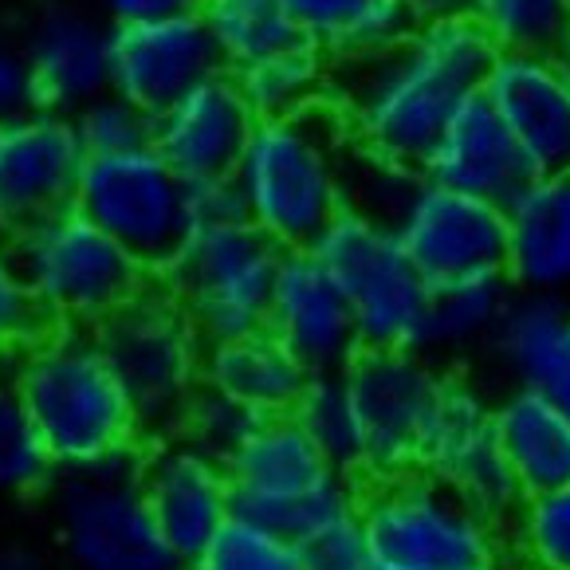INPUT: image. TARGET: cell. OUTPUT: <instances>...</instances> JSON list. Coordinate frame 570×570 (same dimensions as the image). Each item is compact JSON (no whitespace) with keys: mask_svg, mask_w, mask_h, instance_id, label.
Segmentation results:
<instances>
[{"mask_svg":"<svg viewBox=\"0 0 570 570\" xmlns=\"http://www.w3.org/2000/svg\"><path fill=\"white\" fill-rule=\"evenodd\" d=\"M508 295H512V284L503 279V272L436 284L433 303H429L425 351H469V346H488Z\"/></svg>","mask_w":570,"mask_h":570,"instance_id":"83f0119b","label":"cell"},{"mask_svg":"<svg viewBox=\"0 0 570 570\" xmlns=\"http://www.w3.org/2000/svg\"><path fill=\"white\" fill-rule=\"evenodd\" d=\"M374 562L402 570H469L500 554V528L476 515L433 472L374 476L354 500Z\"/></svg>","mask_w":570,"mask_h":570,"instance_id":"9c48e42d","label":"cell"},{"mask_svg":"<svg viewBox=\"0 0 570 570\" xmlns=\"http://www.w3.org/2000/svg\"><path fill=\"white\" fill-rule=\"evenodd\" d=\"M303 40H315L320 48H331L346 24L366 9L370 0H284Z\"/></svg>","mask_w":570,"mask_h":570,"instance_id":"ab89813d","label":"cell"},{"mask_svg":"<svg viewBox=\"0 0 570 570\" xmlns=\"http://www.w3.org/2000/svg\"><path fill=\"white\" fill-rule=\"evenodd\" d=\"M559 68H562V76H567V83H570V40L559 48Z\"/></svg>","mask_w":570,"mask_h":570,"instance_id":"c3c4849f","label":"cell"},{"mask_svg":"<svg viewBox=\"0 0 570 570\" xmlns=\"http://www.w3.org/2000/svg\"><path fill=\"white\" fill-rule=\"evenodd\" d=\"M71 126H76V138L87 158H99V154H122L150 146L154 115H146L142 107H135L130 99H122V95H115L107 87V91L95 95L91 102H83L71 115Z\"/></svg>","mask_w":570,"mask_h":570,"instance_id":"e575fe53","label":"cell"},{"mask_svg":"<svg viewBox=\"0 0 570 570\" xmlns=\"http://www.w3.org/2000/svg\"><path fill=\"white\" fill-rule=\"evenodd\" d=\"M303 362L279 343L272 331H248V335L205 343L202 386L240 402L256 417H284L292 413L295 397L307 386Z\"/></svg>","mask_w":570,"mask_h":570,"instance_id":"cb8c5ba5","label":"cell"},{"mask_svg":"<svg viewBox=\"0 0 570 570\" xmlns=\"http://www.w3.org/2000/svg\"><path fill=\"white\" fill-rule=\"evenodd\" d=\"M441 370L425 351H377L362 346L343 366L362 433V476H397L421 469L429 410H433Z\"/></svg>","mask_w":570,"mask_h":570,"instance_id":"7c38bea8","label":"cell"},{"mask_svg":"<svg viewBox=\"0 0 570 570\" xmlns=\"http://www.w3.org/2000/svg\"><path fill=\"white\" fill-rule=\"evenodd\" d=\"M205 32L220 56V68L240 71L287 43L303 40L284 0H202Z\"/></svg>","mask_w":570,"mask_h":570,"instance_id":"4316f807","label":"cell"},{"mask_svg":"<svg viewBox=\"0 0 570 570\" xmlns=\"http://www.w3.org/2000/svg\"><path fill=\"white\" fill-rule=\"evenodd\" d=\"M118 386L135 405L146 441L169 436L202 390L205 338L161 284H146L130 303L91 331Z\"/></svg>","mask_w":570,"mask_h":570,"instance_id":"52a82bcc","label":"cell"},{"mask_svg":"<svg viewBox=\"0 0 570 570\" xmlns=\"http://www.w3.org/2000/svg\"><path fill=\"white\" fill-rule=\"evenodd\" d=\"M0 570H51L32 547L0 543Z\"/></svg>","mask_w":570,"mask_h":570,"instance_id":"bcb514c9","label":"cell"},{"mask_svg":"<svg viewBox=\"0 0 570 570\" xmlns=\"http://www.w3.org/2000/svg\"><path fill=\"white\" fill-rule=\"evenodd\" d=\"M51 476L56 469L28 425L12 377L0 374V500H24V495L48 492Z\"/></svg>","mask_w":570,"mask_h":570,"instance_id":"1f68e13d","label":"cell"},{"mask_svg":"<svg viewBox=\"0 0 570 570\" xmlns=\"http://www.w3.org/2000/svg\"><path fill=\"white\" fill-rule=\"evenodd\" d=\"M12 256L48 327L95 331L150 284V272L76 209H59L17 233Z\"/></svg>","mask_w":570,"mask_h":570,"instance_id":"5b68a950","label":"cell"},{"mask_svg":"<svg viewBox=\"0 0 570 570\" xmlns=\"http://www.w3.org/2000/svg\"><path fill=\"white\" fill-rule=\"evenodd\" d=\"M28 107H32V87H28L24 51L9 48V43L0 40V118H9Z\"/></svg>","mask_w":570,"mask_h":570,"instance_id":"7bdbcfd3","label":"cell"},{"mask_svg":"<svg viewBox=\"0 0 570 570\" xmlns=\"http://www.w3.org/2000/svg\"><path fill=\"white\" fill-rule=\"evenodd\" d=\"M370 570H402V567H382V562H374V567H370Z\"/></svg>","mask_w":570,"mask_h":570,"instance_id":"681fc988","label":"cell"},{"mask_svg":"<svg viewBox=\"0 0 570 570\" xmlns=\"http://www.w3.org/2000/svg\"><path fill=\"white\" fill-rule=\"evenodd\" d=\"M472 0H405V9L417 20H441V17H464Z\"/></svg>","mask_w":570,"mask_h":570,"instance_id":"f6af8a7d","label":"cell"},{"mask_svg":"<svg viewBox=\"0 0 570 570\" xmlns=\"http://www.w3.org/2000/svg\"><path fill=\"white\" fill-rule=\"evenodd\" d=\"M287 417L307 433L311 445L320 449L338 472L354 480L362 476V433L343 374H311Z\"/></svg>","mask_w":570,"mask_h":570,"instance_id":"f1b7e54d","label":"cell"},{"mask_svg":"<svg viewBox=\"0 0 570 570\" xmlns=\"http://www.w3.org/2000/svg\"><path fill=\"white\" fill-rule=\"evenodd\" d=\"M233 76L256 118H292L303 110L327 107L331 51L315 40H295Z\"/></svg>","mask_w":570,"mask_h":570,"instance_id":"484cf974","label":"cell"},{"mask_svg":"<svg viewBox=\"0 0 570 570\" xmlns=\"http://www.w3.org/2000/svg\"><path fill=\"white\" fill-rule=\"evenodd\" d=\"M138 456L142 449L51 476L48 515L63 570H181L146 503Z\"/></svg>","mask_w":570,"mask_h":570,"instance_id":"277c9868","label":"cell"},{"mask_svg":"<svg viewBox=\"0 0 570 570\" xmlns=\"http://www.w3.org/2000/svg\"><path fill=\"white\" fill-rule=\"evenodd\" d=\"M181 570H303V562L292 539L233 515Z\"/></svg>","mask_w":570,"mask_h":570,"instance_id":"836d02e7","label":"cell"},{"mask_svg":"<svg viewBox=\"0 0 570 570\" xmlns=\"http://www.w3.org/2000/svg\"><path fill=\"white\" fill-rule=\"evenodd\" d=\"M492 433L523 495L570 484V413L547 394L515 386L492 405Z\"/></svg>","mask_w":570,"mask_h":570,"instance_id":"d4e9b609","label":"cell"},{"mask_svg":"<svg viewBox=\"0 0 570 570\" xmlns=\"http://www.w3.org/2000/svg\"><path fill=\"white\" fill-rule=\"evenodd\" d=\"M185 213H189V233L194 228H213L225 220H240V197H236L233 177H213V181L185 185Z\"/></svg>","mask_w":570,"mask_h":570,"instance_id":"60d3db41","label":"cell"},{"mask_svg":"<svg viewBox=\"0 0 570 570\" xmlns=\"http://www.w3.org/2000/svg\"><path fill=\"white\" fill-rule=\"evenodd\" d=\"M469 17L495 51L559 56L570 40V0H472Z\"/></svg>","mask_w":570,"mask_h":570,"instance_id":"f546056e","label":"cell"},{"mask_svg":"<svg viewBox=\"0 0 570 570\" xmlns=\"http://www.w3.org/2000/svg\"><path fill=\"white\" fill-rule=\"evenodd\" d=\"M421 174L425 181L445 185L456 194L503 205L531 177V166L500 115L476 91L441 126V135L421 161Z\"/></svg>","mask_w":570,"mask_h":570,"instance_id":"44dd1931","label":"cell"},{"mask_svg":"<svg viewBox=\"0 0 570 570\" xmlns=\"http://www.w3.org/2000/svg\"><path fill=\"white\" fill-rule=\"evenodd\" d=\"M421 20L405 9V0H370L366 9L338 32V40L331 43V56H343L346 63H362V59H377L386 51L402 48L413 36Z\"/></svg>","mask_w":570,"mask_h":570,"instance_id":"8d00e7d4","label":"cell"},{"mask_svg":"<svg viewBox=\"0 0 570 570\" xmlns=\"http://www.w3.org/2000/svg\"><path fill=\"white\" fill-rule=\"evenodd\" d=\"M279 261L284 248L240 217L194 228L158 276L197 335L205 343H220L264 327Z\"/></svg>","mask_w":570,"mask_h":570,"instance_id":"30bf717a","label":"cell"},{"mask_svg":"<svg viewBox=\"0 0 570 570\" xmlns=\"http://www.w3.org/2000/svg\"><path fill=\"white\" fill-rule=\"evenodd\" d=\"M71 209L122 244L146 272H161L189 236L185 181L154 146L83 158Z\"/></svg>","mask_w":570,"mask_h":570,"instance_id":"8fae6325","label":"cell"},{"mask_svg":"<svg viewBox=\"0 0 570 570\" xmlns=\"http://www.w3.org/2000/svg\"><path fill=\"white\" fill-rule=\"evenodd\" d=\"M83 158L71 115L28 107L0 118V233L17 236L71 209Z\"/></svg>","mask_w":570,"mask_h":570,"instance_id":"5bb4252c","label":"cell"},{"mask_svg":"<svg viewBox=\"0 0 570 570\" xmlns=\"http://www.w3.org/2000/svg\"><path fill=\"white\" fill-rule=\"evenodd\" d=\"M508 531L520 570H570V484L523 495Z\"/></svg>","mask_w":570,"mask_h":570,"instance_id":"4dcf8cb0","label":"cell"},{"mask_svg":"<svg viewBox=\"0 0 570 570\" xmlns=\"http://www.w3.org/2000/svg\"><path fill=\"white\" fill-rule=\"evenodd\" d=\"M421 185H425L421 166L354 150L351 169H346V209L394 228L402 213L413 205Z\"/></svg>","mask_w":570,"mask_h":570,"instance_id":"d6a6232c","label":"cell"},{"mask_svg":"<svg viewBox=\"0 0 570 570\" xmlns=\"http://www.w3.org/2000/svg\"><path fill=\"white\" fill-rule=\"evenodd\" d=\"M12 390L51 469H91L146 445L135 405L91 331L48 327L9 362Z\"/></svg>","mask_w":570,"mask_h":570,"instance_id":"7a4b0ae2","label":"cell"},{"mask_svg":"<svg viewBox=\"0 0 570 570\" xmlns=\"http://www.w3.org/2000/svg\"><path fill=\"white\" fill-rule=\"evenodd\" d=\"M233 515L261 523L299 543L331 515L351 512L358 500L354 476L338 472L292 417H261L225 456Z\"/></svg>","mask_w":570,"mask_h":570,"instance_id":"ba28073f","label":"cell"},{"mask_svg":"<svg viewBox=\"0 0 570 570\" xmlns=\"http://www.w3.org/2000/svg\"><path fill=\"white\" fill-rule=\"evenodd\" d=\"M295 547H299L303 570H370L374 567L366 528H362L354 508L351 512L331 515L320 528H311Z\"/></svg>","mask_w":570,"mask_h":570,"instance_id":"74e56055","label":"cell"},{"mask_svg":"<svg viewBox=\"0 0 570 570\" xmlns=\"http://www.w3.org/2000/svg\"><path fill=\"white\" fill-rule=\"evenodd\" d=\"M48 331L40 303L32 299L12 248L0 244V366H9L32 338Z\"/></svg>","mask_w":570,"mask_h":570,"instance_id":"f35d334b","label":"cell"},{"mask_svg":"<svg viewBox=\"0 0 570 570\" xmlns=\"http://www.w3.org/2000/svg\"><path fill=\"white\" fill-rule=\"evenodd\" d=\"M351 158L354 142L331 102L292 118H256L233 166L244 220L284 252L311 248L346 209Z\"/></svg>","mask_w":570,"mask_h":570,"instance_id":"3957f363","label":"cell"},{"mask_svg":"<svg viewBox=\"0 0 570 570\" xmlns=\"http://www.w3.org/2000/svg\"><path fill=\"white\" fill-rule=\"evenodd\" d=\"M115 17V24H130V20H154V17H174V12H197L202 0H102Z\"/></svg>","mask_w":570,"mask_h":570,"instance_id":"ee69618b","label":"cell"},{"mask_svg":"<svg viewBox=\"0 0 570 570\" xmlns=\"http://www.w3.org/2000/svg\"><path fill=\"white\" fill-rule=\"evenodd\" d=\"M311 252L343 292L362 346L425 351L433 287L413 268L394 228L343 209Z\"/></svg>","mask_w":570,"mask_h":570,"instance_id":"8992f818","label":"cell"},{"mask_svg":"<svg viewBox=\"0 0 570 570\" xmlns=\"http://www.w3.org/2000/svg\"><path fill=\"white\" fill-rule=\"evenodd\" d=\"M421 469L433 472L449 492H456L472 512L503 528L523 500L508 456L500 453L492 433V402L469 377H441L429 410Z\"/></svg>","mask_w":570,"mask_h":570,"instance_id":"4fadbf2b","label":"cell"},{"mask_svg":"<svg viewBox=\"0 0 570 570\" xmlns=\"http://www.w3.org/2000/svg\"><path fill=\"white\" fill-rule=\"evenodd\" d=\"M138 476L161 539L181 562L194 559L233 520V488L225 464L181 436L169 433L154 445H142Z\"/></svg>","mask_w":570,"mask_h":570,"instance_id":"e0dca14e","label":"cell"},{"mask_svg":"<svg viewBox=\"0 0 570 570\" xmlns=\"http://www.w3.org/2000/svg\"><path fill=\"white\" fill-rule=\"evenodd\" d=\"M394 233L429 287L503 272V209L495 202L425 181Z\"/></svg>","mask_w":570,"mask_h":570,"instance_id":"9a60e30c","label":"cell"},{"mask_svg":"<svg viewBox=\"0 0 570 570\" xmlns=\"http://www.w3.org/2000/svg\"><path fill=\"white\" fill-rule=\"evenodd\" d=\"M95 20L79 12H56L36 28L24 51L32 107L76 115L83 102L110 87V48Z\"/></svg>","mask_w":570,"mask_h":570,"instance_id":"603a6c76","label":"cell"},{"mask_svg":"<svg viewBox=\"0 0 570 570\" xmlns=\"http://www.w3.org/2000/svg\"><path fill=\"white\" fill-rule=\"evenodd\" d=\"M531 174H570V83L559 56L500 51L480 87Z\"/></svg>","mask_w":570,"mask_h":570,"instance_id":"ac0fdd59","label":"cell"},{"mask_svg":"<svg viewBox=\"0 0 570 570\" xmlns=\"http://www.w3.org/2000/svg\"><path fill=\"white\" fill-rule=\"evenodd\" d=\"M495 56L484 28L464 12L421 20L402 48L351 63L335 110L354 150L421 166L449 115L484 87Z\"/></svg>","mask_w":570,"mask_h":570,"instance_id":"6da1fadb","label":"cell"},{"mask_svg":"<svg viewBox=\"0 0 570 570\" xmlns=\"http://www.w3.org/2000/svg\"><path fill=\"white\" fill-rule=\"evenodd\" d=\"M256 421L261 417H256L252 410H244L240 402L202 386L194 397H189L181 417H177L174 436H181V441H189L194 449H202V453L217 456V461L225 464V456L252 433Z\"/></svg>","mask_w":570,"mask_h":570,"instance_id":"d590c367","label":"cell"},{"mask_svg":"<svg viewBox=\"0 0 570 570\" xmlns=\"http://www.w3.org/2000/svg\"><path fill=\"white\" fill-rule=\"evenodd\" d=\"M523 386L539 390V394L551 397L562 413H570V311H567V320H562L559 335L551 338V346H547L543 358L535 362V370H531V377Z\"/></svg>","mask_w":570,"mask_h":570,"instance_id":"b9f144b4","label":"cell"},{"mask_svg":"<svg viewBox=\"0 0 570 570\" xmlns=\"http://www.w3.org/2000/svg\"><path fill=\"white\" fill-rule=\"evenodd\" d=\"M469 570H520L512 559H503V554H492V559H484V562H476V567H469Z\"/></svg>","mask_w":570,"mask_h":570,"instance_id":"7dc6e473","label":"cell"},{"mask_svg":"<svg viewBox=\"0 0 570 570\" xmlns=\"http://www.w3.org/2000/svg\"><path fill=\"white\" fill-rule=\"evenodd\" d=\"M107 48L110 91L142 107L146 115H158L177 95L225 71L197 12L115 24L107 36Z\"/></svg>","mask_w":570,"mask_h":570,"instance_id":"2e32d148","label":"cell"},{"mask_svg":"<svg viewBox=\"0 0 570 570\" xmlns=\"http://www.w3.org/2000/svg\"><path fill=\"white\" fill-rule=\"evenodd\" d=\"M256 115L244 102L236 76L217 71L154 115L150 146L185 185L233 177Z\"/></svg>","mask_w":570,"mask_h":570,"instance_id":"ffe728a7","label":"cell"},{"mask_svg":"<svg viewBox=\"0 0 570 570\" xmlns=\"http://www.w3.org/2000/svg\"><path fill=\"white\" fill-rule=\"evenodd\" d=\"M264 331H272L307 374H343L362 351L351 307L311 248L284 252Z\"/></svg>","mask_w":570,"mask_h":570,"instance_id":"d6986e66","label":"cell"},{"mask_svg":"<svg viewBox=\"0 0 570 570\" xmlns=\"http://www.w3.org/2000/svg\"><path fill=\"white\" fill-rule=\"evenodd\" d=\"M500 209L512 292L570 295V174H531Z\"/></svg>","mask_w":570,"mask_h":570,"instance_id":"7402d4cb","label":"cell"}]
</instances>
